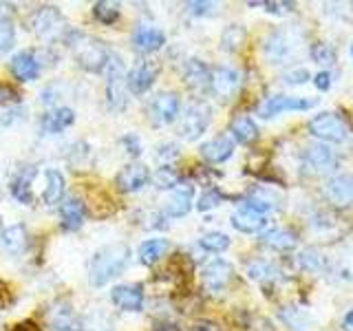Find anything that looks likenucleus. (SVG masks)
<instances>
[{"label":"nucleus","mask_w":353,"mask_h":331,"mask_svg":"<svg viewBox=\"0 0 353 331\" xmlns=\"http://www.w3.org/2000/svg\"><path fill=\"white\" fill-rule=\"evenodd\" d=\"M5 292H7V287L3 285V281H0V307L5 305Z\"/></svg>","instance_id":"obj_52"},{"label":"nucleus","mask_w":353,"mask_h":331,"mask_svg":"<svg viewBox=\"0 0 353 331\" xmlns=\"http://www.w3.org/2000/svg\"><path fill=\"white\" fill-rule=\"evenodd\" d=\"M307 128L316 139L327 143H342L351 132L345 117L338 113H318L309 119Z\"/></svg>","instance_id":"obj_4"},{"label":"nucleus","mask_w":353,"mask_h":331,"mask_svg":"<svg viewBox=\"0 0 353 331\" xmlns=\"http://www.w3.org/2000/svg\"><path fill=\"white\" fill-rule=\"evenodd\" d=\"M192 194H194L192 185H181L179 183L176 188H172L170 197L165 199V203H163L165 214L174 217V219L185 217L188 212H190V208H192Z\"/></svg>","instance_id":"obj_20"},{"label":"nucleus","mask_w":353,"mask_h":331,"mask_svg":"<svg viewBox=\"0 0 353 331\" xmlns=\"http://www.w3.org/2000/svg\"><path fill=\"white\" fill-rule=\"evenodd\" d=\"M132 44H135V49H139L143 53H152V51H159L163 47L165 36H163V31H159L157 27L141 25L135 29V33H132Z\"/></svg>","instance_id":"obj_23"},{"label":"nucleus","mask_w":353,"mask_h":331,"mask_svg":"<svg viewBox=\"0 0 353 331\" xmlns=\"http://www.w3.org/2000/svg\"><path fill=\"white\" fill-rule=\"evenodd\" d=\"M210 121H212V108L205 102H192L185 108V113L179 121V132L188 141H194L208 130Z\"/></svg>","instance_id":"obj_5"},{"label":"nucleus","mask_w":353,"mask_h":331,"mask_svg":"<svg viewBox=\"0 0 353 331\" xmlns=\"http://www.w3.org/2000/svg\"><path fill=\"white\" fill-rule=\"evenodd\" d=\"M351 58H353V44H351Z\"/></svg>","instance_id":"obj_54"},{"label":"nucleus","mask_w":353,"mask_h":331,"mask_svg":"<svg viewBox=\"0 0 353 331\" xmlns=\"http://www.w3.org/2000/svg\"><path fill=\"white\" fill-rule=\"evenodd\" d=\"M230 132L234 135L236 141L241 143H254L259 139V126H256V121H254L252 117L248 115H236L234 119H232V124H230Z\"/></svg>","instance_id":"obj_30"},{"label":"nucleus","mask_w":353,"mask_h":331,"mask_svg":"<svg viewBox=\"0 0 353 331\" xmlns=\"http://www.w3.org/2000/svg\"><path fill=\"white\" fill-rule=\"evenodd\" d=\"M75 121V113L73 108L69 106H60V108H53L49 113H44L42 117V130L44 132H62L64 128H69Z\"/></svg>","instance_id":"obj_27"},{"label":"nucleus","mask_w":353,"mask_h":331,"mask_svg":"<svg viewBox=\"0 0 353 331\" xmlns=\"http://www.w3.org/2000/svg\"><path fill=\"white\" fill-rule=\"evenodd\" d=\"M210 77H212V71L201 60H188L183 66V82L188 84V88H192L196 93H203L210 88Z\"/></svg>","instance_id":"obj_21"},{"label":"nucleus","mask_w":353,"mask_h":331,"mask_svg":"<svg viewBox=\"0 0 353 331\" xmlns=\"http://www.w3.org/2000/svg\"><path fill=\"white\" fill-rule=\"evenodd\" d=\"M190 331H223V327L212 323V320H196Z\"/></svg>","instance_id":"obj_48"},{"label":"nucleus","mask_w":353,"mask_h":331,"mask_svg":"<svg viewBox=\"0 0 353 331\" xmlns=\"http://www.w3.org/2000/svg\"><path fill=\"white\" fill-rule=\"evenodd\" d=\"M11 331H42L33 320H22V323H18Z\"/></svg>","instance_id":"obj_50"},{"label":"nucleus","mask_w":353,"mask_h":331,"mask_svg":"<svg viewBox=\"0 0 353 331\" xmlns=\"http://www.w3.org/2000/svg\"><path fill=\"white\" fill-rule=\"evenodd\" d=\"M179 108H181L179 95L163 91L150 102V119L154 124H170L179 115Z\"/></svg>","instance_id":"obj_12"},{"label":"nucleus","mask_w":353,"mask_h":331,"mask_svg":"<svg viewBox=\"0 0 353 331\" xmlns=\"http://www.w3.org/2000/svg\"><path fill=\"white\" fill-rule=\"evenodd\" d=\"M199 152H201V157L210 163H223L232 157V152H234V141L228 135H219L214 139L205 141L203 146L199 148Z\"/></svg>","instance_id":"obj_22"},{"label":"nucleus","mask_w":353,"mask_h":331,"mask_svg":"<svg viewBox=\"0 0 353 331\" xmlns=\"http://www.w3.org/2000/svg\"><path fill=\"white\" fill-rule=\"evenodd\" d=\"M47 323L55 331H82V320L66 301H55L47 309Z\"/></svg>","instance_id":"obj_10"},{"label":"nucleus","mask_w":353,"mask_h":331,"mask_svg":"<svg viewBox=\"0 0 353 331\" xmlns=\"http://www.w3.org/2000/svg\"><path fill=\"white\" fill-rule=\"evenodd\" d=\"M303 42V33L298 31L296 27H287V29H276L272 31L268 40L263 44V51L268 55V60L274 64H281L292 60L294 55L301 49Z\"/></svg>","instance_id":"obj_3"},{"label":"nucleus","mask_w":353,"mask_h":331,"mask_svg":"<svg viewBox=\"0 0 353 331\" xmlns=\"http://www.w3.org/2000/svg\"><path fill=\"white\" fill-rule=\"evenodd\" d=\"M60 219H62V230L73 232L77 228H82L84 223V203L80 199H64V203L60 205Z\"/></svg>","instance_id":"obj_26"},{"label":"nucleus","mask_w":353,"mask_h":331,"mask_svg":"<svg viewBox=\"0 0 353 331\" xmlns=\"http://www.w3.org/2000/svg\"><path fill=\"white\" fill-rule=\"evenodd\" d=\"M27 243H29V234H27V228L22 223H16L5 230L3 234V250L11 257H18L27 250Z\"/></svg>","instance_id":"obj_28"},{"label":"nucleus","mask_w":353,"mask_h":331,"mask_svg":"<svg viewBox=\"0 0 353 331\" xmlns=\"http://www.w3.org/2000/svg\"><path fill=\"white\" fill-rule=\"evenodd\" d=\"M14 40H16L14 22L9 18H0V53H7L11 47H14Z\"/></svg>","instance_id":"obj_40"},{"label":"nucleus","mask_w":353,"mask_h":331,"mask_svg":"<svg viewBox=\"0 0 353 331\" xmlns=\"http://www.w3.org/2000/svg\"><path fill=\"white\" fill-rule=\"evenodd\" d=\"M303 161L314 174H323V172H329L331 168H334V166L338 163V157L327 143H312V146L305 148Z\"/></svg>","instance_id":"obj_11"},{"label":"nucleus","mask_w":353,"mask_h":331,"mask_svg":"<svg viewBox=\"0 0 353 331\" xmlns=\"http://www.w3.org/2000/svg\"><path fill=\"white\" fill-rule=\"evenodd\" d=\"M239 86H241V75L239 71L230 69V66H216L212 71V77H210V88L221 99H232L236 95Z\"/></svg>","instance_id":"obj_13"},{"label":"nucleus","mask_w":353,"mask_h":331,"mask_svg":"<svg viewBox=\"0 0 353 331\" xmlns=\"http://www.w3.org/2000/svg\"><path fill=\"white\" fill-rule=\"evenodd\" d=\"M130 259V250L124 243H113L99 250L95 257L88 263V281L93 287H102L108 281H113L115 276H119L126 270Z\"/></svg>","instance_id":"obj_1"},{"label":"nucleus","mask_w":353,"mask_h":331,"mask_svg":"<svg viewBox=\"0 0 353 331\" xmlns=\"http://www.w3.org/2000/svg\"><path fill=\"white\" fill-rule=\"evenodd\" d=\"M33 172H36V170L20 174V177H16V181L11 183V194H14L20 203H31V201H33V197H31V185H29Z\"/></svg>","instance_id":"obj_37"},{"label":"nucleus","mask_w":353,"mask_h":331,"mask_svg":"<svg viewBox=\"0 0 353 331\" xmlns=\"http://www.w3.org/2000/svg\"><path fill=\"white\" fill-rule=\"evenodd\" d=\"M93 14L99 22H104V25H113V22L119 18V3H113V0H99V3L93 5Z\"/></svg>","instance_id":"obj_35"},{"label":"nucleus","mask_w":353,"mask_h":331,"mask_svg":"<svg viewBox=\"0 0 353 331\" xmlns=\"http://www.w3.org/2000/svg\"><path fill=\"white\" fill-rule=\"evenodd\" d=\"M261 7H265L270 14H287V11H294V3H259Z\"/></svg>","instance_id":"obj_44"},{"label":"nucleus","mask_w":353,"mask_h":331,"mask_svg":"<svg viewBox=\"0 0 353 331\" xmlns=\"http://www.w3.org/2000/svg\"><path fill=\"white\" fill-rule=\"evenodd\" d=\"M152 331H181V329L176 323H172V320L161 318V320H154L152 323Z\"/></svg>","instance_id":"obj_47"},{"label":"nucleus","mask_w":353,"mask_h":331,"mask_svg":"<svg viewBox=\"0 0 353 331\" xmlns=\"http://www.w3.org/2000/svg\"><path fill=\"white\" fill-rule=\"evenodd\" d=\"M232 276H234V268H232L228 261L216 259V261L208 263L203 268V285L208 287L210 292L219 294L230 285Z\"/></svg>","instance_id":"obj_14"},{"label":"nucleus","mask_w":353,"mask_h":331,"mask_svg":"<svg viewBox=\"0 0 353 331\" xmlns=\"http://www.w3.org/2000/svg\"><path fill=\"white\" fill-rule=\"evenodd\" d=\"M185 9L190 11L192 16H212L216 11V5L214 3H201V0H192V3H188Z\"/></svg>","instance_id":"obj_43"},{"label":"nucleus","mask_w":353,"mask_h":331,"mask_svg":"<svg viewBox=\"0 0 353 331\" xmlns=\"http://www.w3.org/2000/svg\"><path fill=\"white\" fill-rule=\"evenodd\" d=\"M298 265H301V270H305L309 274H325L331 268L329 259L316 248H305L301 254H298Z\"/></svg>","instance_id":"obj_29"},{"label":"nucleus","mask_w":353,"mask_h":331,"mask_svg":"<svg viewBox=\"0 0 353 331\" xmlns=\"http://www.w3.org/2000/svg\"><path fill=\"white\" fill-rule=\"evenodd\" d=\"M232 225H234L239 232H243V234H256V232L265 230V225H268V217L252 212V210L241 205L236 212L232 214Z\"/></svg>","instance_id":"obj_24"},{"label":"nucleus","mask_w":353,"mask_h":331,"mask_svg":"<svg viewBox=\"0 0 353 331\" xmlns=\"http://www.w3.org/2000/svg\"><path fill=\"white\" fill-rule=\"evenodd\" d=\"M64 177L58 172V170H47V185H44V203L47 205H55V203H60L62 199H64Z\"/></svg>","instance_id":"obj_32"},{"label":"nucleus","mask_w":353,"mask_h":331,"mask_svg":"<svg viewBox=\"0 0 353 331\" xmlns=\"http://www.w3.org/2000/svg\"><path fill=\"white\" fill-rule=\"evenodd\" d=\"M170 250V241L165 239H148L139 245V261L143 265H154Z\"/></svg>","instance_id":"obj_31"},{"label":"nucleus","mask_w":353,"mask_h":331,"mask_svg":"<svg viewBox=\"0 0 353 331\" xmlns=\"http://www.w3.org/2000/svg\"><path fill=\"white\" fill-rule=\"evenodd\" d=\"M152 181L159 190H172V188L181 183V174L176 172L172 166H161V168L152 174Z\"/></svg>","instance_id":"obj_34"},{"label":"nucleus","mask_w":353,"mask_h":331,"mask_svg":"<svg viewBox=\"0 0 353 331\" xmlns=\"http://www.w3.org/2000/svg\"><path fill=\"white\" fill-rule=\"evenodd\" d=\"M248 274H250V279H254V281H270V279H274L276 274V268L272 263H265V261H252L250 265H248Z\"/></svg>","instance_id":"obj_39"},{"label":"nucleus","mask_w":353,"mask_h":331,"mask_svg":"<svg viewBox=\"0 0 353 331\" xmlns=\"http://www.w3.org/2000/svg\"><path fill=\"white\" fill-rule=\"evenodd\" d=\"M0 225H3V219H0Z\"/></svg>","instance_id":"obj_55"},{"label":"nucleus","mask_w":353,"mask_h":331,"mask_svg":"<svg viewBox=\"0 0 353 331\" xmlns=\"http://www.w3.org/2000/svg\"><path fill=\"white\" fill-rule=\"evenodd\" d=\"M323 194L327 201L338 210L351 208L353 205V174L342 172V174L329 177L327 183L323 185Z\"/></svg>","instance_id":"obj_7"},{"label":"nucleus","mask_w":353,"mask_h":331,"mask_svg":"<svg viewBox=\"0 0 353 331\" xmlns=\"http://www.w3.org/2000/svg\"><path fill=\"white\" fill-rule=\"evenodd\" d=\"M106 97H108V106L113 110H121L126 106V73H124V64L119 58L110 55L108 66H106Z\"/></svg>","instance_id":"obj_6"},{"label":"nucleus","mask_w":353,"mask_h":331,"mask_svg":"<svg viewBox=\"0 0 353 331\" xmlns=\"http://www.w3.org/2000/svg\"><path fill=\"white\" fill-rule=\"evenodd\" d=\"M110 301L124 312H139L143 307V287L141 285H117L110 292Z\"/></svg>","instance_id":"obj_19"},{"label":"nucleus","mask_w":353,"mask_h":331,"mask_svg":"<svg viewBox=\"0 0 353 331\" xmlns=\"http://www.w3.org/2000/svg\"><path fill=\"white\" fill-rule=\"evenodd\" d=\"M243 42H245V29L241 25H230L223 31V36H221V49L228 53H234L243 47Z\"/></svg>","instance_id":"obj_33"},{"label":"nucleus","mask_w":353,"mask_h":331,"mask_svg":"<svg viewBox=\"0 0 353 331\" xmlns=\"http://www.w3.org/2000/svg\"><path fill=\"white\" fill-rule=\"evenodd\" d=\"M316 106V99H307V97H296V95H274L268 97L259 108V115L270 119L287 110H309Z\"/></svg>","instance_id":"obj_8"},{"label":"nucleus","mask_w":353,"mask_h":331,"mask_svg":"<svg viewBox=\"0 0 353 331\" xmlns=\"http://www.w3.org/2000/svg\"><path fill=\"white\" fill-rule=\"evenodd\" d=\"M150 181V172L141 163H128L115 177V185L119 192H137Z\"/></svg>","instance_id":"obj_15"},{"label":"nucleus","mask_w":353,"mask_h":331,"mask_svg":"<svg viewBox=\"0 0 353 331\" xmlns=\"http://www.w3.org/2000/svg\"><path fill=\"white\" fill-rule=\"evenodd\" d=\"M221 201H223V194H221L219 188H208V190H205L201 197H199V203H196V208L201 210V212H208V210L216 208Z\"/></svg>","instance_id":"obj_41"},{"label":"nucleus","mask_w":353,"mask_h":331,"mask_svg":"<svg viewBox=\"0 0 353 331\" xmlns=\"http://www.w3.org/2000/svg\"><path fill=\"white\" fill-rule=\"evenodd\" d=\"M14 99H16V91H14V88L7 86V84H0V106L14 102Z\"/></svg>","instance_id":"obj_49"},{"label":"nucleus","mask_w":353,"mask_h":331,"mask_svg":"<svg viewBox=\"0 0 353 331\" xmlns=\"http://www.w3.org/2000/svg\"><path fill=\"white\" fill-rule=\"evenodd\" d=\"M279 318L292 331H312L316 327V318L301 305H283L279 309Z\"/></svg>","instance_id":"obj_17"},{"label":"nucleus","mask_w":353,"mask_h":331,"mask_svg":"<svg viewBox=\"0 0 353 331\" xmlns=\"http://www.w3.org/2000/svg\"><path fill=\"white\" fill-rule=\"evenodd\" d=\"M154 77H157V66L152 62H139L135 69L126 73V88L132 95H141L152 86Z\"/></svg>","instance_id":"obj_16"},{"label":"nucleus","mask_w":353,"mask_h":331,"mask_svg":"<svg viewBox=\"0 0 353 331\" xmlns=\"http://www.w3.org/2000/svg\"><path fill=\"white\" fill-rule=\"evenodd\" d=\"M0 18H7V16H5V5H3V3H0Z\"/></svg>","instance_id":"obj_53"},{"label":"nucleus","mask_w":353,"mask_h":331,"mask_svg":"<svg viewBox=\"0 0 353 331\" xmlns=\"http://www.w3.org/2000/svg\"><path fill=\"white\" fill-rule=\"evenodd\" d=\"M64 29V16L58 7H42L33 16V31L40 40H53L58 38Z\"/></svg>","instance_id":"obj_9"},{"label":"nucleus","mask_w":353,"mask_h":331,"mask_svg":"<svg viewBox=\"0 0 353 331\" xmlns=\"http://www.w3.org/2000/svg\"><path fill=\"white\" fill-rule=\"evenodd\" d=\"M261 243L263 245H268L276 252H290L298 245V239L292 230H287V228H274V230H268V232H263V237H261Z\"/></svg>","instance_id":"obj_25"},{"label":"nucleus","mask_w":353,"mask_h":331,"mask_svg":"<svg viewBox=\"0 0 353 331\" xmlns=\"http://www.w3.org/2000/svg\"><path fill=\"white\" fill-rule=\"evenodd\" d=\"M71 49L77 64L82 69L91 71V73H99L106 71L108 60H110V51L106 49V44L102 40H97L93 36H75L71 40Z\"/></svg>","instance_id":"obj_2"},{"label":"nucleus","mask_w":353,"mask_h":331,"mask_svg":"<svg viewBox=\"0 0 353 331\" xmlns=\"http://www.w3.org/2000/svg\"><path fill=\"white\" fill-rule=\"evenodd\" d=\"M121 143L128 148V154H132V157H137V154L141 152V143H139V137L135 135H126L124 139H121Z\"/></svg>","instance_id":"obj_46"},{"label":"nucleus","mask_w":353,"mask_h":331,"mask_svg":"<svg viewBox=\"0 0 353 331\" xmlns=\"http://www.w3.org/2000/svg\"><path fill=\"white\" fill-rule=\"evenodd\" d=\"M309 77H312V73H309L305 66H294V69H290L283 75V80H285V84L298 86V84H305Z\"/></svg>","instance_id":"obj_42"},{"label":"nucleus","mask_w":353,"mask_h":331,"mask_svg":"<svg viewBox=\"0 0 353 331\" xmlns=\"http://www.w3.org/2000/svg\"><path fill=\"white\" fill-rule=\"evenodd\" d=\"M314 84H316L318 91H329V88H331V73H329V71H320V73H316Z\"/></svg>","instance_id":"obj_45"},{"label":"nucleus","mask_w":353,"mask_h":331,"mask_svg":"<svg viewBox=\"0 0 353 331\" xmlns=\"http://www.w3.org/2000/svg\"><path fill=\"white\" fill-rule=\"evenodd\" d=\"M345 329L347 331H353V309H349L347 316H345Z\"/></svg>","instance_id":"obj_51"},{"label":"nucleus","mask_w":353,"mask_h":331,"mask_svg":"<svg viewBox=\"0 0 353 331\" xmlns=\"http://www.w3.org/2000/svg\"><path fill=\"white\" fill-rule=\"evenodd\" d=\"M9 69L18 82H31L40 75V60L33 51H20L11 58Z\"/></svg>","instance_id":"obj_18"},{"label":"nucleus","mask_w":353,"mask_h":331,"mask_svg":"<svg viewBox=\"0 0 353 331\" xmlns=\"http://www.w3.org/2000/svg\"><path fill=\"white\" fill-rule=\"evenodd\" d=\"M199 245L208 252L219 254V252H225L230 248V237L223 234V232H208V234H203L201 241H199Z\"/></svg>","instance_id":"obj_36"},{"label":"nucleus","mask_w":353,"mask_h":331,"mask_svg":"<svg viewBox=\"0 0 353 331\" xmlns=\"http://www.w3.org/2000/svg\"><path fill=\"white\" fill-rule=\"evenodd\" d=\"M312 58L318 64L331 66V64H336L338 55H336V49L331 47L329 42H316V44H312Z\"/></svg>","instance_id":"obj_38"}]
</instances>
